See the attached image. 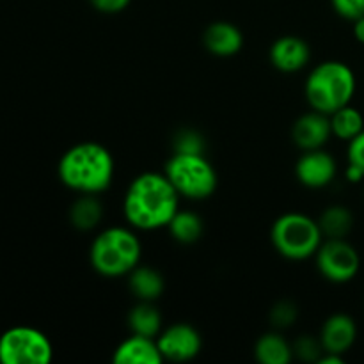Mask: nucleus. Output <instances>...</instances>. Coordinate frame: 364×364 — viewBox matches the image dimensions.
<instances>
[{
  "label": "nucleus",
  "mask_w": 364,
  "mask_h": 364,
  "mask_svg": "<svg viewBox=\"0 0 364 364\" xmlns=\"http://www.w3.org/2000/svg\"><path fill=\"white\" fill-rule=\"evenodd\" d=\"M178 203L180 194L166 174L142 173L134 178L124 194L123 212L137 230H160L178 212Z\"/></svg>",
  "instance_id": "nucleus-1"
},
{
  "label": "nucleus",
  "mask_w": 364,
  "mask_h": 364,
  "mask_svg": "<svg viewBox=\"0 0 364 364\" xmlns=\"http://www.w3.org/2000/svg\"><path fill=\"white\" fill-rule=\"evenodd\" d=\"M60 181L80 194H100L114 178V159L98 142H80L68 149L57 167Z\"/></svg>",
  "instance_id": "nucleus-2"
},
{
  "label": "nucleus",
  "mask_w": 364,
  "mask_h": 364,
  "mask_svg": "<svg viewBox=\"0 0 364 364\" xmlns=\"http://www.w3.org/2000/svg\"><path fill=\"white\" fill-rule=\"evenodd\" d=\"M358 80L348 64L341 60H326L313 68L306 80V98L311 109L333 114L345 105H350L355 95Z\"/></svg>",
  "instance_id": "nucleus-3"
},
{
  "label": "nucleus",
  "mask_w": 364,
  "mask_h": 364,
  "mask_svg": "<svg viewBox=\"0 0 364 364\" xmlns=\"http://www.w3.org/2000/svg\"><path fill=\"white\" fill-rule=\"evenodd\" d=\"M142 245L137 235L127 228L103 230L92 240L91 259L92 269L105 277H119L130 274L141 262Z\"/></svg>",
  "instance_id": "nucleus-4"
},
{
  "label": "nucleus",
  "mask_w": 364,
  "mask_h": 364,
  "mask_svg": "<svg viewBox=\"0 0 364 364\" xmlns=\"http://www.w3.org/2000/svg\"><path fill=\"white\" fill-rule=\"evenodd\" d=\"M270 240L281 256L301 262L316 255L323 242V233L318 220H313L304 213L290 212L276 219Z\"/></svg>",
  "instance_id": "nucleus-5"
},
{
  "label": "nucleus",
  "mask_w": 364,
  "mask_h": 364,
  "mask_svg": "<svg viewBox=\"0 0 364 364\" xmlns=\"http://www.w3.org/2000/svg\"><path fill=\"white\" fill-rule=\"evenodd\" d=\"M164 174L187 199H206L217 188V173L205 153H173Z\"/></svg>",
  "instance_id": "nucleus-6"
},
{
  "label": "nucleus",
  "mask_w": 364,
  "mask_h": 364,
  "mask_svg": "<svg viewBox=\"0 0 364 364\" xmlns=\"http://www.w3.org/2000/svg\"><path fill=\"white\" fill-rule=\"evenodd\" d=\"M53 347L48 336L34 327H11L0 336L2 364H48Z\"/></svg>",
  "instance_id": "nucleus-7"
},
{
  "label": "nucleus",
  "mask_w": 364,
  "mask_h": 364,
  "mask_svg": "<svg viewBox=\"0 0 364 364\" xmlns=\"http://www.w3.org/2000/svg\"><path fill=\"white\" fill-rule=\"evenodd\" d=\"M315 256L320 274L331 283H348L361 269V256L347 238H326Z\"/></svg>",
  "instance_id": "nucleus-8"
},
{
  "label": "nucleus",
  "mask_w": 364,
  "mask_h": 364,
  "mask_svg": "<svg viewBox=\"0 0 364 364\" xmlns=\"http://www.w3.org/2000/svg\"><path fill=\"white\" fill-rule=\"evenodd\" d=\"M164 359L174 363L191 361L201 352V336L188 323H174L156 338Z\"/></svg>",
  "instance_id": "nucleus-9"
},
{
  "label": "nucleus",
  "mask_w": 364,
  "mask_h": 364,
  "mask_svg": "<svg viewBox=\"0 0 364 364\" xmlns=\"http://www.w3.org/2000/svg\"><path fill=\"white\" fill-rule=\"evenodd\" d=\"M336 173V160L333 159V155L323 151L322 148L304 151L299 159L297 166H295L297 180L309 188L327 187L329 183H333Z\"/></svg>",
  "instance_id": "nucleus-10"
},
{
  "label": "nucleus",
  "mask_w": 364,
  "mask_h": 364,
  "mask_svg": "<svg viewBox=\"0 0 364 364\" xmlns=\"http://www.w3.org/2000/svg\"><path fill=\"white\" fill-rule=\"evenodd\" d=\"M331 135H333V128H331L329 114L318 112L315 109L313 112L299 117L291 128V139L304 151L320 149L329 141Z\"/></svg>",
  "instance_id": "nucleus-11"
},
{
  "label": "nucleus",
  "mask_w": 364,
  "mask_h": 364,
  "mask_svg": "<svg viewBox=\"0 0 364 364\" xmlns=\"http://www.w3.org/2000/svg\"><path fill=\"white\" fill-rule=\"evenodd\" d=\"M355 340H358V326H355V320L347 313L331 315L320 331L323 350L333 352V354H347Z\"/></svg>",
  "instance_id": "nucleus-12"
},
{
  "label": "nucleus",
  "mask_w": 364,
  "mask_h": 364,
  "mask_svg": "<svg viewBox=\"0 0 364 364\" xmlns=\"http://www.w3.org/2000/svg\"><path fill=\"white\" fill-rule=\"evenodd\" d=\"M309 57H311L309 45L297 36H283L270 46V63L283 73L301 71L309 63Z\"/></svg>",
  "instance_id": "nucleus-13"
},
{
  "label": "nucleus",
  "mask_w": 364,
  "mask_h": 364,
  "mask_svg": "<svg viewBox=\"0 0 364 364\" xmlns=\"http://www.w3.org/2000/svg\"><path fill=\"white\" fill-rule=\"evenodd\" d=\"M112 361L116 364H160L164 358L155 338L132 334L116 348Z\"/></svg>",
  "instance_id": "nucleus-14"
},
{
  "label": "nucleus",
  "mask_w": 364,
  "mask_h": 364,
  "mask_svg": "<svg viewBox=\"0 0 364 364\" xmlns=\"http://www.w3.org/2000/svg\"><path fill=\"white\" fill-rule=\"evenodd\" d=\"M203 43L206 50L217 57H231L240 52L244 45V36L237 25L230 21H215L208 25L203 34Z\"/></svg>",
  "instance_id": "nucleus-15"
},
{
  "label": "nucleus",
  "mask_w": 364,
  "mask_h": 364,
  "mask_svg": "<svg viewBox=\"0 0 364 364\" xmlns=\"http://www.w3.org/2000/svg\"><path fill=\"white\" fill-rule=\"evenodd\" d=\"M128 287L139 301L153 302L164 294L166 283H164V277L159 270L151 269V267L137 265L130 272Z\"/></svg>",
  "instance_id": "nucleus-16"
},
{
  "label": "nucleus",
  "mask_w": 364,
  "mask_h": 364,
  "mask_svg": "<svg viewBox=\"0 0 364 364\" xmlns=\"http://www.w3.org/2000/svg\"><path fill=\"white\" fill-rule=\"evenodd\" d=\"M255 355L262 364H288L294 358V347L277 333H267L256 341Z\"/></svg>",
  "instance_id": "nucleus-17"
},
{
  "label": "nucleus",
  "mask_w": 364,
  "mask_h": 364,
  "mask_svg": "<svg viewBox=\"0 0 364 364\" xmlns=\"http://www.w3.org/2000/svg\"><path fill=\"white\" fill-rule=\"evenodd\" d=\"M128 327H130L132 334L156 338L160 333V327H162V316L151 302L141 301L128 313Z\"/></svg>",
  "instance_id": "nucleus-18"
},
{
  "label": "nucleus",
  "mask_w": 364,
  "mask_h": 364,
  "mask_svg": "<svg viewBox=\"0 0 364 364\" xmlns=\"http://www.w3.org/2000/svg\"><path fill=\"white\" fill-rule=\"evenodd\" d=\"M323 238H347L354 228V215L343 205H333L322 212L318 219Z\"/></svg>",
  "instance_id": "nucleus-19"
},
{
  "label": "nucleus",
  "mask_w": 364,
  "mask_h": 364,
  "mask_svg": "<svg viewBox=\"0 0 364 364\" xmlns=\"http://www.w3.org/2000/svg\"><path fill=\"white\" fill-rule=\"evenodd\" d=\"M103 217V206L95 194H82L70 208V223L77 230H95Z\"/></svg>",
  "instance_id": "nucleus-20"
},
{
  "label": "nucleus",
  "mask_w": 364,
  "mask_h": 364,
  "mask_svg": "<svg viewBox=\"0 0 364 364\" xmlns=\"http://www.w3.org/2000/svg\"><path fill=\"white\" fill-rule=\"evenodd\" d=\"M331 128L333 135H336L341 141H352L355 135L364 130V117L361 110L352 105H345L331 114Z\"/></svg>",
  "instance_id": "nucleus-21"
},
{
  "label": "nucleus",
  "mask_w": 364,
  "mask_h": 364,
  "mask_svg": "<svg viewBox=\"0 0 364 364\" xmlns=\"http://www.w3.org/2000/svg\"><path fill=\"white\" fill-rule=\"evenodd\" d=\"M171 235L180 244H194L203 235V220L194 212H180L178 210L171 223L167 224Z\"/></svg>",
  "instance_id": "nucleus-22"
},
{
  "label": "nucleus",
  "mask_w": 364,
  "mask_h": 364,
  "mask_svg": "<svg viewBox=\"0 0 364 364\" xmlns=\"http://www.w3.org/2000/svg\"><path fill=\"white\" fill-rule=\"evenodd\" d=\"M174 153H205V139L199 132L183 128L174 135Z\"/></svg>",
  "instance_id": "nucleus-23"
},
{
  "label": "nucleus",
  "mask_w": 364,
  "mask_h": 364,
  "mask_svg": "<svg viewBox=\"0 0 364 364\" xmlns=\"http://www.w3.org/2000/svg\"><path fill=\"white\" fill-rule=\"evenodd\" d=\"M323 352L326 350H323L320 338L316 340V338L308 336V334L299 338L294 345V354L297 355L301 361H306V363H313V361L318 363L320 358L323 355Z\"/></svg>",
  "instance_id": "nucleus-24"
},
{
  "label": "nucleus",
  "mask_w": 364,
  "mask_h": 364,
  "mask_svg": "<svg viewBox=\"0 0 364 364\" xmlns=\"http://www.w3.org/2000/svg\"><path fill=\"white\" fill-rule=\"evenodd\" d=\"M269 316L272 326L284 329V327L294 326V322L299 316V308L291 301H279L272 306Z\"/></svg>",
  "instance_id": "nucleus-25"
},
{
  "label": "nucleus",
  "mask_w": 364,
  "mask_h": 364,
  "mask_svg": "<svg viewBox=\"0 0 364 364\" xmlns=\"http://www.w3.org/2000/svg\"><path fill=\"white\" fill-rule=\"evenodd\" d=\"M334 11L345 20H358L364 16V0H331Z\"/></svg>",
  "instance_id": "nucleus-26"
},
{
  "label": "nucleus",
  "mask_w": 364,
  "mask_h": 364,
  "mask_svg": "<svg viewBox=\"0 0 364 364\" xmlns=\"http://www.w3.org/2000/svg\"><path fill=\"white\" fill-rule=\"evenodd\" d=\"M347 156L350 166L358 167L364 173V130L359 135H355L352 141H348Z\"/></svg>",
  "instance_id": "nucleus-27"
},
{
  "label": "nucleus",
  "mask_w": 364,
  "mask_h": 364,
  "mask_svg": "<svg viewBox=\"0 0 364 364\" xmlns=\"http://www.w3.org/2000/svg\"><path fill=\"white\" fill-rule=\"evenodd\" d=\"M89 2H91V6L95 7V9H98L100 13L114 14L127 9L130 0H89Z\"/></svg>",
  "instance_id": "nucleus-28"
},
{
  "label": "nucleus",
  "mask_w": 364,
  "mask_h": 364,
  "mask_svg": "<svg viewBox=\"0 0 364 364\" xmlns=\"http://www.w3.org/2000/svg\"><path fill=\"white\" fill-rule=\"evenodd\" d=\"M354 36L361 45H364V16L354 20Z\"/></svg>",
  "instance_id": "nucleus-29"
},
{
  "label": "nucleus",
  "mask_w": 364,
  "mask_h": 364,
  "mask_svg": "<svg viewBox=\"0 0 364 364\" xmlns=\"http://www.w3.org/2000/svg\"><path fill=\"white\" fill-rule=\"evenodd\" d=\"M363 178H364L363 171L348 164V167H347V180L348 181H355V183H358V181H361Z\"/></svg>",
  "instance_id": "nucleus-30"
}]
</instances>
